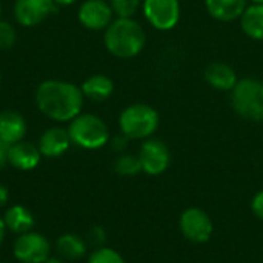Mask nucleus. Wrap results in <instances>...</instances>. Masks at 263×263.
Wrapping results in <instances>:
<instances>
[{
    "mask_svg": "<svg viewBox=\"0 0 263 263\" xmlns=\"http://www.w3.org/2000/svg\"><path fill=\"white\" fill-rule=\"evenodd\" d=\"M45 263H65L62 259H59V257H49L48 260Z\"/></svg>",
    "mask_w": 263,
    "mask_h": 263,
    "instance_id": "obj_32",
    "label": "nucleus"
},
{
    "mask_svg": "<svg viewBox=\"0 0 263 263\" xmlns=\"http://www.w3.org/2000/svg\"><path fill=\"white\" fill-rule=\"evenodd\" d=\"M76 0H54V3L57 5V6H69V5H72Z\"/></svg>",
    "mask_w": 263,
    "mask_h": 263,
    "instance_id": "obj_31",
    "label": "nucleus"
},
{
    "mask_svg": "<svg viewBox=\"0 0 263 263\" xmlns=\"http://www.w3.org/2000/svg\"><path fill=\"white\" fill-rule=\"evenodd\" d=\"M3 222L6 225V230H9L11 233H15L18 236L32 231V228L35 225V219H34L32 213L22 205H12L11 208H8L5 213Z\"/></svg>",
    "mask_w": 263,
    "mask_h": 263,
    "instance_id": "obj_17",
    "label": "nucleus"
},
{
    "mask_svg": "<svg viewBox=\"0 0 263 263\" xmlns=\"http://www.w3.org/2000/svg\"><path fill=\"white\" fill-rule=\"evenodd\" d=\"M142 11L146 22L159 31L176 28L182 12L179 0H143Z\"/></svg>",
    "mask_w": 263,
    "mask_h": 263,
    "instance_id": "obj_6",
    "label": "nucleus"
},
{
    "mask_svg": "<svg viewBox=\"0 0 263 263\" xmlns=\"http://www.w3.org/2000/svg\"><path fill=\"white\" fill-rule=\"evenodd\" d=\"M15 40H17L15 28L9 22L0 18V49L2 51L11 49L15 45Z\"/></svg>",
    "mask_w": 263,
    "mask_h": 263,
    "instance_id": "obj_24",
    "label": "nucleus"
},
{
    "mask_svg": "<svg viewBox=\"0 0 263 263\" xmlns=\"http://www.w3.org/2000/svg\"><path fill=\"white\" fill-rule=\"evenodd\" d=\"M203 77L211 88L217 91H228V92H231L239 82L236 69L225 62H211L205 68Z\"/></svg>",
    "mask_w": 263,
    "mask_h": 263,
    "instance_id": "obj_13",
    "label": "nucleus"
},
{
    "mask_svg": "<svg viewBox=\"0 0 263 263\" xmlns=\"http://www.w3.org/2000/svg\"><path fill=\"white\" fill-rule=\"evenodd\" d=\"M0 15H2V0H0Z\"/></svg>",
    "mask_w": 263,
    "mask_h": 263,
    "instance_id": "obj_34",
    "label": "nucleus"
},
{
    "mask_svg": "<svg viewBox=\"0 0 263 263\" xmlns=\"http://www.w3.org/2000/svg\"><path fill=\"white\" fill-rule=\"evenodd\" d=\"M111 9L119 18H131L142 8V0H109Z\"/></svg>",
    "mask_w": 263,
    "mask_h": 263,
    "instance_id": "obj_22",
    "label": "nucleus"
},
{
    "mask_svg": "<svg viewBox=\"0 0 263 263\" xmlns=\"http://www.w3.org/2000/svg\"><path fill=\"white\" fill-rule=\"evenodd\" d=\"M105 48L117 59H133L139 55L146 43V32L143 26L131 18L116 17L105 29Z\"/></svg>",
    "mask_w": 263,
    "mask_h": 263,
    "instance_id": "obj_2",
    "label": "nucleus"
},
{
    "mask_svg": "<svg viewBox=\"0 0 263 263\" xmlns=\"http://www.w3.org/2000/svg\"><path fill=\"white\" fill-rule=\"evenodd\" d=\"M109 142H111V146H112V149L122 154V153H123V151L126 149V146H128V142H129V139H128L126 136H123V134L120 133L119 136H116V137L109 139Z\"/></svg>",
    "mask_w": 263,
    "mask_h": 263,
    "instance_id": "obj_25",
    "label": "nucleus"
},
{
    "mask_svg": "<svg viewBox=\"0 0 263 263\" xmlns=\"http://www.w3.org/2000/svg\"><path fill=\"white\" fill-rule=\"evenodd\" d=\"M88 263H125V260L116 250L102 247L89 256Z\"/></svg>",
    "mask_w": 263,
    "mask_h": 263,
    "instance_id": "obj_23",
    "label": "nucleus"
},
{
    "mask_svg": "<svg viewBox=\"0 0 263 263\" xmlns=\"http://www.w3.org/2000/svg\"><path fill=\"white\" fill-rule=\"evenodd\" d=\"M57 5L54 0H15L14 18L25 28H32L55 12Z\"/></svg>",
    "mask_w": 263,
    "mask_h": 263,
    "instance_id": "obj_10",
    "label": "nucleus"
},
{
    "mask_svg": "<svg viewBox=\"0 0 263 263\" xmlns=\"http://www.w3.org/2000/svg\"><path fill=\"white\" fill-rule=\"evenodd\" d=\"M231 106L243 119L263 122V82L257 79H239L231 91Z\"/></svg>",
    "mask_w": 263,
    "mask_h": 263,
    "instance_id": "obj_5",
    "label": "nucleus"
},
{
    "mask_svg": "<svg viewBox=\"0 0 263 263\" xmlns=\"http://www.w3.org/2000/svg\"><path fill=\"white\" fill-rule=\"evenodd\" d=\"M248 0H205L208 14L219 22H234L242 17Z\"/></svg>",
    "mask_w": 263,
    "mask_h": 263,
    "instance_id": "obj_16",
    "label": "nucleus"
},
{
    "mask_svg": "<svg viewBox=\"0 0 263 263\" xmlns=\"http://www.w3.org/2000/svg\"><path fill=\"white\" fill-rule=\"evenodd\" d=\"M40 159H42V154H40L39 146L31 142L20 140L11 145L9 148V163L15 170L31 171L39 166Z\"/></svg>",
    "mask_w": 263,
    "mask_h": 263,
    "instance_id": "obj_14",
    "label": "nucleus"
},
{
    "mask_svg": "<svg viewBox=\"0 0 263 263\" xmlns=\"http://www.w3.org/2000/svg\"><path fill=\"white\" fill-rule=\"evenodd\" d=\"M5 237H6V225H5L3 219H0V247L3 245Z\"/></svg>",
    "mask_w": 263,
    "mask_h": 263,
    "instance_id": "obj_30",
    "label": "nucleus"
},
{
    "mask_svg": "<svg viewBox=\"0 0 263 263\" xmlns=\"http://www.w3.org/2000/svg\"><path fill=\"white\" fill-rule=\"evenodd\" d=\"M83 96L92 102H103L114 92V82L105 74H94L88 77L80 86Z\"/></svg>",
    "mask_w": 263,
    "mask_h": 263,
    "instance_id": "obj_18",
    "label": "nucleus"
},
{
    "mask_svg": "<svg viewBox=\"0 0 263 263\" xmlns=\"http://www.w3.org/2000/svg\"><path fill=\"white\" fill-rule=\"evenodd\" d=\"M88 237H89V240H91L92 243L102 245V243L105 242V239H106V233L103 231V228H100V227H94V228L89 231Z\"/></svg>",
    "mask_w": 263,
    "mask_h": 263,
    "instance_id": "obj_27",
    "label": "nucleus"
},
{
    "mask_svg": "<svg viewBox=\"0 0 263 263\" xmlns=\"http://www.w3.org/2000/svg\"><path fill=\"white\" fill-rule=\"evenodd\" d=\"M71 137L66 128H60V126H52L48 128L39 139V149L42 157H48V159H57L60 156H63L69 146H71Z\"/></svg>",
    "mask_w": 263,
    "mask_h": 263,
    "instance_id": "obj_12",
    "label": "nucleus"
},
{
    "mask_svg": "<svg viewBox=\"0 0 263 263\" xmlns=\"http://www.w3.org/2000/svg\"><path fill=\"white\" fill-rule=\"evenodd\" d=\"M26 134V120L25 117L12 109L0 112V139L8 145H14L23 140Z\"/></svg>",
    "mask_w": 263,
    "mask_h": 263,
    "instance_id": "obj_15",
    "label": "nucleus"
},
{
    "mask_svg": "<svg viewBox=\"0 0 263 263\" xmlns=\"http://www.w3.org/2000/svg\"><path fill=\"white\" fill-rule=\"evenodd\" d=\"M85 103L80 86L65 80H45L35 89V105L39 111L54 122H71Z\"/></svg>",
    "mask_w": 263,
    "mask_h": 263,
    "instance_id": "obj_1",
    "label": "nucleus"
},
{
    "mask_svg": "<svg viewBox=\"0 0 263 263\" xmlns=\"http://www.w3.org/2000/svg\"><path fill=\"white\" fill-rule=\"evenodd\" d=\"M251 3H257V5H263V0H251Z\"/></svg>",
    "mask_w": 263,
    "mask_h": 263,
    "instance_id": "obj_33",
    "label": "nucleus"
},
{
    "mask_svg": "<svg viewBox=\"0 0 263 263\" xmlns=\"http://www.w3.org/2000/svg\"><path fill=\"white\" fill-rule=\"evenodd\" d=\"M180 231L193 243H206L213 233L214 225L211 217L200 208H188L180 216Z\"/></svg>",
    "mask_w": 263,
    "mask_h": 263,
    "instance_id": "obj_8",
    "label": "nucleus"
},
{
    "mask_svg": "<svg viewBox=\"0 0 263 263\" xmlns=\"http://www.w3.org/2000/svg\"><path fill=\"white\" fill-rule=\"evenodd\" d=\"M9 148L11 145L0 139V170H3L9 163Z\"/></svg>",
    "mask_w": 263,
    "mask_h": 263,
    "instance_id": "obj_28",
    "label": "nucleus"
},
{
    "mask_svg": "<svg viewBox=\"0 0 263 263\" xmlns=\"http://www.w3.org/2000/svg\"><path fill=\"white\" fill-rule=\"evenodd\" d=\"M82 26L91 31H105L114 20V12L106 0H85L77 12Z\"/></svg>",
    "mask_w": 263,
    "mask_h": 263,
    "instance_id": "obj_11",
    "label": "nucleus"
},
{
    "mask_svg": "<svg viewBox=\"0 0 263 263\" xmlns=\"http://www.w3.org/2000/svg\"><path fill=\"white\" fill-rule=\"evenodd\" d=\"M240 20L242 31L253 40H263V5L251 3L243 11Z\"/></svg>",
    "mask_w": 263,
    "mask_h": 263,
    "instance_id": "obj_19",
    "label": "nucleus"
},
{
    "mask_svg": "<svg viewBox=\"0 0 263 263\" xmlns=\"http://www.w3.org/2000/svg\"><path fill=\"white\" fill-rule=\"evenodd\" d=\"M71 142L83 149H100L109 142L108 125L96 114L80 112L66 128Z\"/></svg>",
    "mask_w": 263,
    "mask_h": 263,
    "instance_id": "obj_4",
    "label": "nucleus"
},
{
    "mask_svg": "<svg viewBox=\"0 0 263 263\" xmlns=\"http://www.w3.org/2000/svg\"><path fill=\"white\" fill-rule=\"evenodd\" d=\"M8 200H9L8 188H6V186H3V185L0 183V208H3V206L8 203Z\"/></svg>",
    "mask_w": 263,
    "mask_h": 263,
    "instance_id": "obj_29",
    "label": "nucleus"
},
{
    "mask_svg": "<svg viewBox=\"0 0 263 263\" xmlns=\"http://www.w3.org/2000/svg\"><path fill=\"white\" fill-rule=\"evenodd\" d=\"M251 208H253V213H254L260 220H263V191H259V193L253 197Z\"/></svg>",
    "mask_w": 263,
    "mask_h": 263,
    "instance_id": "obj_26",
    "label": "nucleus"
},
{
    "mask_svg": "<svg viewBox=\"0 0 263 263\" xmlns=\"http://www.w3.org/2000/svg\"><path fill=\"white\" fill-rule=\"evenodd\" d=\"M114 171L119 176H125V177H131V176L139 174L142 171V165H140L139 156L122 153L116 159V162H114Z\"/></svg>",
    "mask_w": 263,
    "mask_h": 263,
    "instance_id": "obj_21",
    "label": "nucleus"
},
{
    "mask_svg": "<svg viewBox=\"0 0 263 263\" xmlns=\"http://www.w3.org/2000/svg\"><path fill=\"white\" fill-rule=\"evenodd\" d=\"M0 263H2V262H0Z\"/></svg>",
    "mask_w": 263,
    "mask_h": 263,
    "instance_id": "obj_36",
    "label": "nucleus"
},
{
    "mask_svg": "<svg viewBox=\"0 0 263 263\" xmlns=\"http://www.w3.org/2000/svg\"><path fill=\"white\" fill-rule=\"evenodd\" d=\"M0 85H2V74H0Z\"/></svg>",
    "mask_w": 263,
    "mask_h": 263,
    "instance_id": "obj_35",
    "label": "nucleus"
},
{
    "mask_svg": "<svg viewBox=\"0 0 263 263\" xmlns=\"http://www.w3.org/2000/svg\"><path fill=\"white\" fill-rule=\"evenodd\" d=\"M55 250L62 259L79 260L86 254V243L76 234H63L55 240Z\"/></svg>",
    "mask_w": 263,
    "mask_h": 263,
    "instance_id": "obj_20",
    "label": "nucleus"
},
{
    "mask_svg": "<svg viewBox=\"0 0 263 263\" xmlns=\"http://www.w3.org/2000/svg\"><path fill=\"white\" fill-rule=\"evenodd\" d=\"M160 117L156 108L146 103H133L126 106L119 117L120 133L129 140H146L159 128Z\"/></svg>",
    "mask_w": 263,
    "mask_h": 263,
    "instance_id": "obj_3",
    "label": "nucleus"
},
{
    "mask_svg": "<svg viewBox=\"0 0 263 263\" xmlns=\"http://www.w3.org/2000/svg\"><path fill=\"white\" fill-rule=\"evenodd\" d=\"M139 160L142 171L148 176L163 174L171 163V153L168 146L159 139H146L139 149Z\"/></svg>",
    "mask_w": 263,
    "mask_h": 263,
    "instance_id": "obj_9",
    "label": "nucleus"
},
{
    "mask_svg": "<svg viewBox=\"0 0 263 263\" xmlns=\"http://www.w3.org/2000/svg\"><path fill=\"white\" fill-rule=\"evenodd\" d=\"M14 257L22 263H45L51 256L48 239L35 231L20 234L12 247Z\"/></svg>",
    "mask_w": 263,
    "mask_h": 263,
    "instance_id": "obj_7",
    "label": "nucleus"
}]
</instances>
